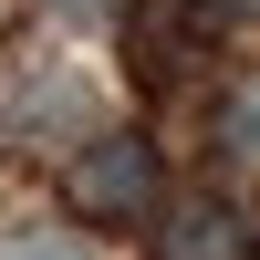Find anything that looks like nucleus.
<instances>
[{"label": "nucleus", "mask_w": 260, "mask_h": 260, "mask_svg": "<svg viewBox=\"0 0 260 260\" xmlns=\"http://www.w3.org/2000/svg\"><path fill=\"white\" fill-rule=\"evenodd\" d=\"M208 11H219V21H260V0H208Z\"/></svg>", "instance_id": "0eeeda50"}, {"label": "nucleus", "mask_w": 260, "mask_h": 260, "mask_svg": "<svg viewBox=\"0 0 260 260\" xmlns=\"http://www.w3.org/2000/svg\"><path fill=\"white\" fill-rule=\"evenodd\" d=\"M208 136H219V156L240 167V177H260V73L219 94V125H208Z\"/></svg>", "instance_id": "20e7f679"}, {"label": "nucleus", "mask_w": 260, "mask_h": 260, "mask_svg": "<svg viewBox=\"0 0 260 260\" xmlns=\"http://www.w3.org/2000/svg\"><path fill=\"white\" fill-rule=\"evenodd\" d=\"M42 11H52V21H73V31H104V21H125L136 0H42Z\"/></svg>", "instance_id": "423d86ee"}, {"label": "nucleus", "mask_w": 260, "mask_h": 260, "mask_svg": "<svg viewBox=\"0 0 260 260\" xmlns=\"http://www.w3.org/2000/svg\"><path fill=\"white\" fill-rule=\"evenodd\" d=\"M156 187H167V167H156V146H146L136 125H83L73 156H62V198H73L83 219H104V229L146 219Z\"/></svg>", "instance_id": "f257e3e1"}, {"label": "nucleus", "mask_w": 260, "mask_h": 260, "mask_svg": "<svg viewBox=\"0 0 260 260\" xmlns=\"http://www.w3.org/2000/svg\"><path fill=\"white\" fill-rule=\"evenodd\" d=\"M0 260H94V250H83L73 229H42V219H21L11 240H0Z\"/></svg>", "instance_id": "39448f33"}, {"label": "nucleus", "mask_w": 260, "mask_h": 260, "mask_svg": "<svg viewBox=\"0 0 260 260\" xmlns=\"http://www.w3.org/2000/svg\"><path fill=\"white\" fill-rule=\"evenodd\" d=\"M21 146H73L83 125H104L94 115V83L73 73V62H21Z\"/></svg>", "instance_id": "f03ea898"}, {"label": "nucleus", "mask_w": 260, "mask_h": 260, "mask_svg": "<svg viewBox=\"0 0 260 260\" xmlns=\"http://www.w3.org/2000/svg\"><path fill=\"white\" fill-rule=\"evenodd\" d=\"M156 260H260V229L229 198H177L156 229Z\"/></svg>", "instance_id": "7ed1b4c3"}]
</instances>
